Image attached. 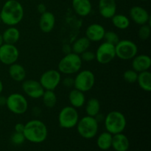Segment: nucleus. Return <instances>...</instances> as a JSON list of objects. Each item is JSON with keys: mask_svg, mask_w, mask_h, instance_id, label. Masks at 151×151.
<instances>
[{"mask_svg": "<svg viewBox=\"0 0 151 151\" xmlns=\"http://www.w3.org/2000/svg\"><path fill=\"white\" fill-rule=\"evenodd\" d=\"M24 8L17 0H7L3 4L0 11L1 22L9 27H13L20 23L24 18Z\"/></svg>", "mask_w": 151, "mask_h": 151, "instance_id": "1", "label": "nucleus"}, {"mask_svg": "<svg viewBox=\"0 0 151 151\" xmlns=\"http://www.w3.org/2000/svg\"><path fill=\"white\" fill-rule=\"evenodd\" d=\"M80 56H81V60L86 62L92 61V60H95V53L92 52L91 51H88V50L83 52L82 54L80 55Z\"/></svg>", "mask_w": 151, "mask_h": 151, "instance_id": "34", "label": "nucleus"}, {"mask_svg": "<svg viewBox=\"0 0 151 151\" xmlns=\"http://www.w3.org/2000/svg\"><path fill=\"white\" fill-rule=\"evenodd\" d=\"M69 100L70 104L72 105L71 106L75 109L83 107L86 103V97L84 92L76 88L72 90L69 94Z\"/></svg>", "mask_w": 151, "mask_h": 151, "instance_id": "22", "label": "nucleus"}, {"mask_svg": "<svg viewBox=\"0 0 151 151\" xmlns=\"http://www.w3.org/2000/svg\"><path fill=\"white\" fill-rule=\"evenodd\" d=\"M23 134L28 142L39 144L47 139L48 130L47 125L42 121L39 119H32L24 124Z\"/></svg>", "mask_w": 151, "mask_h": 151, "instance_id": "2", "label": "nucleus"}, {"mask_svg": "<svg viewBox=\"0 0 151 151\" xmlns=\"http://www.w3.org/2000/svg\"><path fill=\"white\" fill-rule=\"evenodd\" d=\"M104 38L106 40V42L109 43L113 45H116L119 41V38L117 34L114 31H108L106 32L104 35Z\"/></svg>", "mask_w": 151, "mask_h": 151, "instance_id": "32", "label": "nucleus"}, {"mask_svg": "<svg viewBox=\"0 0 151 151\" xmlns=\"http://www.w3.org/2000/svg\"><path fill=\"white\" fill-rule=\"evenodd\" d=\"M115 1H119V0H115Z\"/></svg>", "mask_w": 151, "mask_h": 151, "instance_id": "43", "label": "nucleus"}, {"mask_svg": "<svg viewBox=\"0 0 151 151\" xmlns=\"http://www.w3.org/2000/svg\"><path fill=\"white\" fill-rule=\"evenodd\" d=\"M4 44V41H3V37H2V34L0 33V46H1L2 44Z\"/></svg>", "mask_w": 151, "mask_h": 151, "instance_id": "40", "label": "nucleus"}, {"mask_svg": "<svg viewBox=\"0 0 151 151\" xmlns=\"http://www.w3.org/2000/svg\"><path fill=\"white\" fill-rule=\"evenodd\" d=\"M130 16L137 24L143 25L150 24V17L148 12L144 7L140 6H134L131 7L130 10Z\"/></svg>", "mask_w": 151, "mask_h": 151, "instance_id": "14", "label": "nucleus"}, {"mask_svg": "<svg viewBox=\"0 0 151 151\" xmlns=\"http://www.w3.org/2000/svg\"><path fill=\"white\" fill-rule=\"evenodd\" d=\"M115 52L116 57L121 60H131L137 55L138 47L132 41L127 39L119 40L115 45Z\"/></svg>", "mask_w": 151, "mask_h": 151, "instance_id": "7", "label": "nucleus"}, {"mask_svg": "<svg viewBox=\"0 0 151 151\" xmlns=\"http://www.w3.org/2000/svg\"><path fill=\"white\" fill-rule=\"evenodd\" d=\"M98 121L95 117L86 116L79 119L77 124V131L81 137L90 139L96 137L98 132Z\"/></svg>", "mask_w": 151, "mask_h": 151, "instance_id": "5", "label": "nucleus"}, {"mask_svg": "<svg viewBox=\"0 0 151 151\" xmlns=\"http://www.w3.org/2000/svg\"><path fill=\"white\" fill-rule=\"evenodd\" d=\"M3 88H4V86H3V83H2V81H1V80H0V94H1V93L2 92Z\"/></svg>", "mask_w": 151, "mask_h": 151, "instance_id": "39", "label": "nucleus"}, {"mask_svg": "<svg viewBox=\"0 0 151 151\" xmlns=\"http://www.w3.org/2000/svg\"><path fill=\"white\" fill-rule=\"evenodd\" d=\"M137 82L140 88L145 91L150 92L151 91V73L149 71L138 73Z\"/></svg>", "mask_w": 151, "mask_h": 151, "instance_id": "25", "label": "nucleus"}, {"mask_svg": "<svg viewBox=\"0 0 151 151\" xmlns=\"http://www.w3.org/2000/svg\"><path fill=\"white\" fill-rule=\"evenodd\" d=\"M111 147L115 151H128L130 147L129 139L122 133L114 134L112 137Z\"/></svg>", "mask_w": 151, "mask_h": 151, "instance_id": "20", "label": "nucleus"}, {"mask_svg": "<svg viewBox=\"0 0 151 151\" xmlns=\"http://www.w3.org/2000/svg\"><path fill=\"white\" fill-rule=\"evenodd\" d=\"M151 32V28L150 24H145L141 25L138 31V35L140 39L145 41L150 37Z\"/></svg>", "mask_w": 151, "mask_h": 151, "instance_id": "31", "label": "nucleus"}, {"mask_svg": "<svg viewBox=\"0 0 151 151\" xmlns=\"http://www.w3.org/2000/svg\"><path fill=\"white\" fill-rule=\"evenodd\" d=\"M79 120V114L76 109L66 106L60 110L58 114V123L60 128L71 129L75 128Z\"/></svg>", "mask_w": 151, "mask_h": 151, "instance_id": "6", "label": "nucleus"}, {"mask_svg": "<svg viewBox=\"0 0 151 151\" xmlns=\"http://www.w3.org/2000/svg\"><path fill=\"white\" fill-rule=\"evenodd\" d=\"M99 12L104 19H111L116 11V4L115 0H100Z\"/></svg>", "mask_w": 151, "mask_h": 151, "instance_id": "16", "label": "nucleus"}, {"mask_svg": "<svg viewBox=\"0 0 151 151\" xmlns=\"http://www.w3.org/2000/svg\"><path fill=\"white\" fill-rule=\"evenodd\" d=\"M104 123L106 131L112 135L123 132L127 125L125 115L119 111L109 112L105 117Z\"/></svg>", "mask_w": 151, "mask_h": 151, "instance_id": "3", "label": "nucleus"}, {"mask_svg": "<svg viewBox=\"0 0 151 151\" xmlns=\"http://www.w3.org/2000/svg\"><path fill=\"white\" fill-rule=\"evenodd\" d=\"M100 111V101L97 98H91L87 101L86 105V113L87 116L95 117L99 114Z\"/></svg>", "mask_w": 151, "mask_h": 151, "instance_id": "27", "label": "nucleus"}, {"mask_svg": "<svg viewBox=\"0 0 151 151\" xmlns=\"http://www.w3.org/2000/svg\"><path fill=\"white\" fill-rule=\"evenodd\" d=\"M9 75L12 80L16 82H22L24 81L27 72L24 67L21 64L14 63L9 66Z\"/></svg>", "mask_w": 151, "mask_h": 151, "instance_id": "21", "label": "nucleus"}, {"mask_svg": "<svg viewBox=\"0 0 151 151\" xmlns=\"http://www.w3.org/2000/svg\"><path fill=\"white\" fill-rule=\"evenodd\" d=\"M72 5L75 13L81 17L88 16L92 10L90 0H72Z\"/></svg>", "mask_w": 151, "mask_h": 151, "instance_id": "19", "label": "nucleus"}, {"mask_svg": "<svg viewBox=\"0 0 151 151\" xmlns=\"http://www.w3.org/2000/svg\"><path fill=\"white\" fill-rule=\"evenodd\" d=\"M81 56L74 52L67 53L58 63V71L64 75H72L77 73L82 67Z\"/></svg>", "mask_w": 151, "mask_h": 151, "instance_id": "4", "label": "nucleus"}, {"mask_svg": "<svg viewBox=\"0 0 151 151\" xmlns=\"http://www.w3.org/2000/svg\"><path fill=\"white\" fill-rule=\"evenodd\" d=\"M63 84L66 88L74 87V78H70V77H66L63 80Z\"/></svg>", "mask_w": 151, "mask_h": 151, "instance_id": "35", "label": "nucleus"}, {"mask_svg": "<svg viewBox=\"0 0 151 151\" xmlns=\"http://www.w3.org/2000/svg\"><path fill=\"white\" fill-rule=\"evenodd\" d=\"M1 19H0V24H1Z\"/></svg>", "mask_w": 151, "mask_h": 151, "instance_id": "41", "label": "nucleus"}, {"mask_svg": "<svg viewBox=\"0 0 151 151\" xmlns=\"http://www.w3.org/2000/svg\"><path fill=\"white\" fill-rule=\"evenodd\" d=\"M10 140H11L12 143H13L14 145H19L23 144L25 140H26V139H25L23 133L14 132L12 134L11 137H10Z\"/></svg>", "mask_w": 151, "mask_h": 151, "instance_id": "33", "label": "nucleus"}, {"mask_svg": "<svg viewBox=\"0 0 151 151\" xmlns=\"http://www.w3.org/2000/svg\"><path fill=\"white\" fill-rule=\"evenodd\" d=\"M19 57V51L15 44H4L0 46V63L10 65L16 63Z\"/></svg>", "mask_w": 151, "mask_h": 151, "instance_id": "12", "label": "nucleus"}, {"mask_svg": "<svg viewBox=\"0 0 151 151\" xmlns=\"http://www.w3.org/2000/svg\"><path fill=\"white\" fill-rule=\"evenodd\" d=\"M90 45H91V41L86 37H81L73 43L71 49H72V52L80 55L83 52L88 50Z\"/></svg>", "mask_w": 151, "mask_h": 151, "instance_id": "24", "label": "nucleus"}, {"mask_svg": "<svg viewBox=\"0 0 151 151\" xmlns=\"http://www.w3.org/2000/svg\"><path fill=\"white\" fill-rule=\"evenodd\" d=\"M106 29L99 24H91L86 30V37L91 42H98L104 38Z\"/></svg>", "mask_w": 151, "mask_h": 151, "instance_id": "15", "label": "nucleus"}, {"mask_svg": "<svg viewBox=\"0 0 151 151\" xmlns=\"http://www.w3.org/2000/svg\"><path fill=\"white\" fill-rule=\"evenodd\" d=\"M95 83V76L90 70L81 71L74 78V87L83 92L90 91Z\"/></svg>", "mask_w": 151, "mask_h": 151, "instance_id": "9", "label": "nucleus"}, {"mask_svg": "<svg viewBox=\"0 0 151 151\" xmlns=\"http://www.w3.org/2000/svg\"><path fill=\"white\" fill-rule=\"evenodd\" d=\"M138 72L134 69H128L123 74V78L128 83H134L137 81Z\"/></svg>", "mask_w": 151, "mask_h": 151, "instance_id": "30", "label": "nucleus"}, {"mask_svg": "<svg viewBox=\"0 0 151 151\" xmlns=\"http://www.w3.org/2000/svg\"><path fill=\"white\" fill-rule=\"evenodd\" d=\"M41 97L43 103L47 108H53L57 103V96L54 91L45 90Z\"/></svg>", "mask_w": 151, "mask_h": 151, "instance_id": "29", "label": "nucleus"}, {"mask_svg": "<svg viewBox=\"0 0 151 151\" xmlns=\"http://www.w3.org/2000/svg\"><path fill=\"white\" fill-rule=\"evenodd\" d=\"M61 81V75L58 70L49 69L41 75L40 78V83L44 90L54 91Z\"/></svg>", "mask_w": 151, "mask_h": 151, "instance_id": "10", "label": "nucleus"}, {"mask_svg": "<svg viewBox=\"0 0 151 151\" xmlns=\"http://www.w3.org/2000/svg\"><path fill=\"white\" fill-rule=\"evenodd\" d=\"M22 89L28 97L32 99L41 98L45 91L39 81L35 80H27L24 81Z\"/></svg>", "mask_w": 151, "mask_h": 151, "instance_id": "13", "label": "nucleus"}, {"mask_svg": "<svg viewBox=\"0 0 151 151\" xmlns=\"http://www.w3.org/2000/svg\"><path fill=\"white\" fill-rule=\"evenodd\" d=\"M6 106L15 114H23L28 109V102L26 97L19 93H13L7 97Z\"/></svg>", "mask_w": 151, "mask_h": 151, "instance_id": "8", "label": "nucleus"}, {"mask_svg": "<svg viewBox=\"0 0 151 151\" xmlns=\"http://www.w3.org/2000/svg\"><path fill=\"white\" fill-rule=\"evenodd\" d=\"M55 25V16L52 13L49 11L44 12L41 15L39 19V27L44 33L51 32Z\"/></svg>", "mask_w": 151, "mask_h": 151, "instance_id": "17", "label": "nucleus"}, {"mask_svg": "<svg viewBox=\"0 0 151 151\" xmlns=\"http://www.w3.org/2000/svg\"><path fill=\"white\" fill-rule=\"evenodd\" d=\"M142 1H148V0H142Z\"/></svg>", "mask_w": 151, "mask_h": 151, "instance_id": "42", "label": "nucleus"}, {"mask_svg": "<svg viewBox=\"0 0 151 151\" xmlns=\"http://www.w3.org/2000/svg\"><path fill=\"white\" fill-rule=\"evenodd\" d=\"M114 26L119 29H126L130 26V20L125 15L115 14L111 18Z\"/></svg>", "mask_w": 151, "mask_h": 151, "instance_id": "28", "label": "nucleus"}, {"mask_svg": "<svg viewBox=\"0 0 151 151\" xmlns=\"http://www.w3.org/2000/svg\"><path fill=\"white\" fill-rule=\"evenodd\" d=\"M37 10L38 11V13L42 14L44 12L47 11V7H46L45 4H44L43 3H41V4H38V6H37Z\"/></svg>", "mask_w": 151, "mask_h": 151, "instance_id": "37", "label": "nucleus"}, {"mask_svg": "<svg viewBox=\"0 0 151 151\" xmlns=\"http://www.w3.org/2000/svg\"><path fill=\"white\" fill-rule=\"evenodd\" d=\"M24 130V124H22L21 122L16 124V125H15V132L23 133Z\"/></svg>", "mask_w": 151, "mask_h": 151, "instance_id": "36", "label": "nucleus"}, {"mask_svg": "<svg viewBox=\"0 0 151 151\" xmlns=\"http://www.w3.org/2000/svg\"><path fill=\"white\" fill-rule=\"evenodd\" d=\"M112 135L108 131L103 132L98 136L97 139V145L99 148L102 150H107L111 147Z\"/></svg>", "mask_w": 151, "mask_h": 151, "instance_id": "26", "label": "nucleus"}, {"mask_svg": "<svg viewBox=\"0 0 151 151\" xmlns=\"http://www.w3.org/2000/svg\"><path fill=\"white\" fill-rule=\"evenodd\" d=\"M151 66V58L147 55H136L132 60V68L134 71L139 72L148 71Z\"/></svg>", "mask_w": 151, "mask_h": 151, "instance_id": "18", "label": "nucleus"}, {"mask_svg": "<svg viewBox=\"0 0 151 151\" xmlns=\"http://www.w3.org/2000/svg\"><path fill=\"white\" fill-rule=\"evenodd\" d=\"M3 41L5 44H16L20 38V32L14 26L6 29L2 33Z\"/></svg>", "mask_w": 151, "mask_h": 151, "instance_id": "23", "label": "nucleus"}, {"mask_svg": "<svg viewBox=\"0 0 151 151\" xmlns=\"http://www.w3.org/2000/svg\"><path fill=\"white\" fill-rule=\"evenodd\" d=\"M115 58V46L106 41L99 46L95 52V59L100 64H108Z\"/></svg>", "mask_w": 151, "mask_h": 151, "instance_id": "11", "label": "nucleus"}, {"mask_svg": "<svg viewBox=\"0 0 151 151\" xmlns=\"http://www.w3.org/2000/svg\"><path fill=\"white\" fill-rule=\"evenodd\" d=\"M6 100H7V97H4V96H2L0 94V106H5Z\"/></svg>", "mask_w": 151, "mask_h": 151, "instance_id": "38", "label": "nucleus"}]
</instances>
